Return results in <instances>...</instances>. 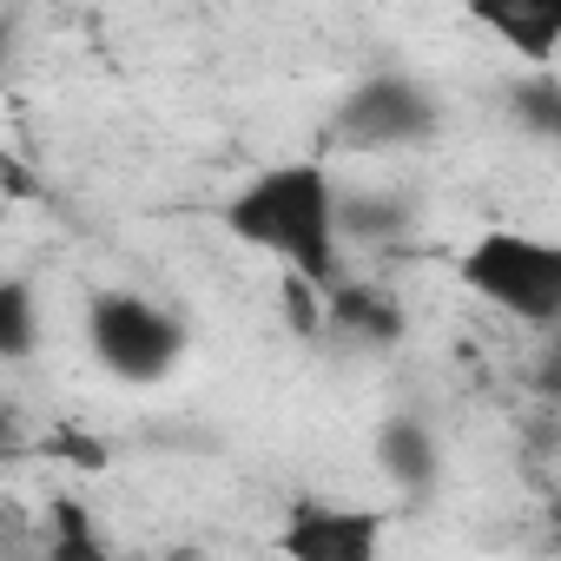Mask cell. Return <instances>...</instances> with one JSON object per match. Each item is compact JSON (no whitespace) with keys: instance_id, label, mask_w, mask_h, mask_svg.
Returning a JSON list of instances; mask_svg holds the SVG:
<instances>
[{"instance_id":"obj_5","label":"cell","mask_w":561,"mask_h":561,"mask_svg":"<svg viewBox=\"0 0 561 561\" xmlns=\"http://www.w3.org/2000/svg\"><path fill=\"white\" fill-rule=\"evenodd\" d=\"M383 535H390L383 508L298 495L277 522V554L285 561H383Z\"/></svg>"},{"instance_id":"obj_1","label":"cell","mask_w":561,"mask_h":561,"mask_svg":"<svg viewBox=\"0 0 561 561\" xmlns=\"http://www.w3.org/2000/svg\"><path fill=\"white\" fill-rule=\"evenodd\" d=\"M337 172L324 159H271L225 198V231L244 251H264L277 271L305 277L318 298L344 291V231H337Z\"/></svg>"},{"instance_id":"obj_4","label":"cell","mask_w":561,"mask_h":561,"mask_svg":"<svg viewBox=\"0 0 561 561\" xmlns=\"http://www.w3.org/2000/svg\"><path fill=\"white\" fill-rule=\"evenodd\" d=\"M443 126V100L416 80V73H364L337 113H331V146L337 152H416L430 146Z\"/></svg>"},{"instance_id":"obj_9","label":"cell","mask_w":561,"mask_h":561,"mask_svg":"<svg viewBox=\"0 0 561 561\" xmlns=\"http://www.w3.org/2000/svg\"><path fill=\"white\" fill-rule=\"evenodd\" d=\"M41 351V291L0 271V364H27Z\"/></svg>"},{"instance_id":"obj_14","label":"cell","mask_w":561,"mask_h":561,"mask_svg":"<svg viewBox=\"0 0 561 561\" xmlns=\"http://www.w3.org/2000/svg\"><path fill=\"white\" fill-rule=\"evenodd\" d=\"M8 462H14V456H8V449H0V469H8Z\"/></svg>"},{"instance_id":"obj_6","label":"cell","mask_w":561,"mask_h":561,"mask_svg":"<svg viewBox=\"0 0 561 561\" xmlns=\"http://www.w3.org/2000/svg\"><path fill=\"white\" fill-rule=\"evenodd\" d=\"M41 554L47 561H113V535L80 495L60 489L41 502Z\"/></svg>"},{"instance_id":"obj_3","label":"cell","mask_w":561,"mask_h":561,"mask_svg":"<svg viewBox=\"0 0 561 561\" xmlns=\"http://www.w3.org/2000/svg\"><path fill=\"white\" fill-rule=\"evenodd\" d=\"M185 344H192L185 318L146 291H93L87 298V351L119 383H165L185 364Z\"/></svg>"},{"instance_id":"obj_10","label":"cell","mask_w":561,"mask_h":561,"mask_svg":"<svg viewBox=\"0 0 561 561\" xmlns=\"http://www.w3.org/2000/svg\"><path fill=\"white\" fill-rule=\"evenodd\" d=\"M331 324H344L357 337H397V305L377 298L370 285H357V277H344V291L331 298Z\"/></svg>"},{"instance_id":"obj_7","label":"cell","mask_w":561,"mask_h":561,"mask_svg":"<svg viewBox=\"0 0 561 561\" xmlns=\"http://www.w3.org/2000/svg\"><path fill=\"white\" fill-rule=\"evenodd\" d=\"M377 469H383L403 495H423V489L443 476V449H436L430 423H423V416H390V423L377 430Z\"/></svg>"},{"instance_id":"obj_11","label":"cell","mask_w":561,"mask_h":561,"mask_svg":"<svg viewBox=\"0 0 561 561\" xmlns=\"http://www.w3.org/2000/svg\"><path fill=\"white\" fill-rule=\"evenodd\" d=\"M277 311H285V324L298 337H324L331 331V298H318L305 277H291V271H277Z\"/></svg>"},{"instance_id":"obj_13","label":"cell","mask_w":561,"mask_h":561,"mask_svg":"<svg viewBox=\"0 0 561 561\" xmlns=\"http://www.w3.org/2000/svg\"><path fill=\"white\" fill-rule=\"evenodd\" d=\"M14 34H21V14H0V73L14 60Z\"/></svg>"},{"instance_id":"obj_12","label":"cell","mask_w":561,"mask_h":561,"mask_svg":"<svg viewBox=\"0 0 561 561\" xmlns=\"http://www.w3.org/2000/svg\"><path fill=\"white\" fill-rule=\"evenodd\" d=\"M0 449H8V456L21 449V410H14L8 397H0Z\"/></svg>"},{"instance_id":"obj_2","label":"cell","mask_w":561,"mask_h":561,"mask_svg":"<svg viewBox=\"0 0 561 561\" xmlns=\"http://www.w3.org/2000/svg\"><path fill=\"white\" fill-rule=\"evenodd\" d=\"M456 285L469 298H482L489 311L548 331L561 318V244L541 231H515V225H489L462 244L456 257Z\"/></svg>"},{"instance_id":"obj_8","label":"cell","mask_w":561,"mask_h":561,"mask_svg":"<svg viewBox=\"0 0 561 561\" xmlns=\"http://www.w3.org/2000/svg\"><path fill=\"white\" fill-rule=\"evenodd\" d=\"M476 21H482L508 54H522L535 73H548V60H554V47H561V8H554V0H528V8H476Z\"/></svg>"}]
</instances>
